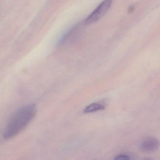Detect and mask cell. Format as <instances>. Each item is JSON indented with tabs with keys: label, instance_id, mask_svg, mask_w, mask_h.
Segmentation results:
<instances>
[{
	"label": "cell",
	"instance_id": "3",
	"mask_svg": "<svg viewBox=\"0 0 160 160\" xmlns=\"http://www.w3.org/2000/svg\"><path fill=\"white\" fill-rule=\"evenodd\" d=\"M159 141L157 138L149 137L145 138L141 143V149L146 153H151L157 151L159 148Z\"/></svg>",
	"mask_w": 160,
	"mask_h": 160
},
{
	"label": "cell",
	"instance_id": "5",
	"mask_svg": "<svg viewBox=\"0 0 160 160\" xmlns=\"http://www.w3.org/2000/svg\"><path fill=\"white\" fill-rule=\"evenodd\" d=\"M131 155L128 154H120L114 158V160H130Z\"/></svg>",
	"mask_w": 160,
	"mask_h": 160
},
{
	"label": "cell",
	"instance_id": "1",
	"mask_svg": "<svg viewBox=\"0 0 160 160\" xmlns=\"http://www.w3.org/2000/svg\"><path fill=\"white\" fill-rule=\"evenodd\" d=\"M37 113L35 104H30L19 109L11 116L4 130L3 136L10 139L21 132L33 120Z\"/></svg>",
	"mask_w": 160,
	"mask_h": 160
},
{
	"label": "cell",
	"instance_id": "2",
	"mask_svg": "<svg viewBox=\"0 0 160 160\" xmlns=\"http://www.w3.org/2000/svg\"><path fill=\"white\" fill-rule=\"evenodd\" d=\"M112 0H104L94 12L90 14L85 20L86 24H90L99 20L109 10L111 6Z\"/></svg>",
	"mask_w": 160,
	"mask_h": 160
},
{
	"label": "cell",
	"instance_id": "4",
	"mask_svg": "<svg viewBox=\"0 0 160 160\" xmlns=\"http://www.w3.org/2000/svg\"><path fill=\"white\" fill-rule=\"evenodd\" d=\"M107 101L105 100L100 101L97 102H94L88 105L84 109V112L85 113H87L94 112L100 110L105 109L107 106Z\"/></svg>",
	"mask_w": 160,
	"mask_h": 160
}]
</instances>
